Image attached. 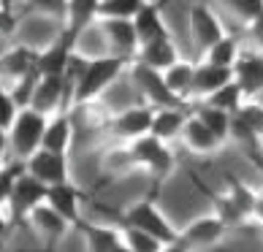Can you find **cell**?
<instances>
[{
	"label": "cell",
	"mask_w": 263,
	"mask_h": 252,
	"mask_svg": "<svg viewBox=\"0 0 263 252\" xmlns=\"http://www.w3.org/2000/svg\"><path fill=\"white\" fill-rule=\"evenodd\" d=\"M133 60H122V57L106 54V57H84L76 52L71 68H68L65 79L73 87V98L71 106H87L95 103L109 87L120 79L122 73H128V65Z\"/></svg>",
	"instance_id": "1"
},
{
	"label": "cell",
	"mask_w": 263,
	"mask_h": 252,
	"mask_svg": "<svg viewBox=\"0 0 263 252\" xmlns=\"http://www.w3.org/2000/svg\"><path fill=\"white\" fill-rule=\"evenodd\" d=\"M155 198H158V190L149 187V192L144 198L133 201L130 206H125L120 211V225L139 228L144 234L160 239L163 244H174V241H179V228H174V222L163 215V209H158Z\"/></svg>",
	"instance_id": "2"
},
{
	"label": "cell",
	"mask_w": 263,
	"mask_h": 252,
	"mask_svg": "<svg viewBox=\"0 0 263 252\" xmlns=\"http://www.w3.org/2000/svg\"><path fill=\"white\" fill-rule=\"evenodd\" d=\"M130 149L136 154V160H139V168L152 179L155 190H160L174 177V171H177V154L158 135H152V133L141 135V139L130 141Z\"/></svg>",
	"instance_id": "3"
},
{
	"label": "cell",
	"mask_w": 263,
	"mask_h": 252,
	"mask_svg": "<svg viewBox=\"0 0 263 252\" xmlns=\"http://www.w3.org/2000/svg\"><path fill=\"white\" fill-rule=\"evenodd\" d=\"M46 125H49V117H46V114L35 111L33 106H25V109L19 111L14 128L8 133H3V141L11 147V152L16 154L19 163H25L33 152H38L44 147Z\"/></svg>",
	"instance_id": "4"
},
{
	"label": "cell",
	"mask_w": 263,
	"mask_h": 252,
	"mask_svg": "<svg viewBox=\"0 0 263 252\" xmlns=\"http://www.w3.org/2000/svg\"><path fill=\"white\" fill-rule=\"evenodd\" d=\"M46 196H49V187L44 182H38L35 177H30L27 171H22L11 196L3 201V222L8 225V220H11V225H27L33 209L46 203Z\"/></svg>",
	"instance_id": "5"
},
{
	"label": "cell",
	"mask_w": 263,
	"mask_h": 252,
	"mask_svg": "<svg viewBox=\"0 0 263 252\" xmlns=\"http://www.w3.org/2000/svg\"><path fill=\"white\" fill-rule=\"evenodd\" d=\"M128 79H130V87L139 92L141 103H149L152 109H171V106H184V101H179L177 95L168 90L165 84V76L163 71L152 68L141 60H133L128 65Z\"/></svg>",
	"instance_id": "6"
},
{
	"label": "cell",
	"mask_w": 263,
	"mask_h": 252,
	"mask_svg": "<svg viewBox=\"0 0 263 252\" xmlns=\"http://www.w3.org/2000/svg\"><path fill=\"white\" fill-rule=\"evenodd\" d=\"M152 120H155V109L149 103H136L128 109L109 114V120L103 125V133L109 135L111 141H122L130 144L141 135H147L152 130Z\"/></svg>",
	"instance_id": "7"
},
{
	"label": "cell",
	"mask_w": 263,
	"mask_h": 252,
	"mask_svg": "<svg viewBox=\"0 0 263 252\" xmlns=\"http://www.w3.org/2000/svg\"><path fill=\"white\" fill-rule=\"evenodd\" d=\"M231 236V228L222 222L214 211L190 220L179 230V239L190 247V252H214L222 247V241Z\"/></svg>",
	"instance_id": "8"
},
{
	"label": "cell",
	"mask_w": 263,
	"mask_h": 252,
	"mask_svg": "<svg viewBox=\"0 0 263 252\" xmlns=\"http://www.w3.org/2000/svg\"><path fill=\"white\" fill-rule=\"evenodd\" d=\"M228 33L222 27L220 16L212 11L206 3H193L190 6V41L198 54H206L217 41H222Z\"/></svg>",
	"instance_id": "9"
},
{
	"label": "cell",
	"mask_w": 263,
	"mask_h": 252,
	"mask_svg": "<svg viewBox=\"0 0 263 252\" xmlns=\"http://www.w3.org/2000/svg\"><path fill=\"white\" fill-rule=\"evenodd\" d=\"M76 35L73 30L63 27L60 35H54L49 44L41 49L38 54V71L41 76H65L68 68H71V60L76 54Z\"/></svg>",
	"instance_id": "10"
},
{
	"label": "cell",
	"mask_w": 263,
	"mask_h": 252,
	"mask_svg": "<svg viewBox=\"0 0 263 252\" xmlns=\"http://www.w3.org/2000/svg\"><path fill=\"white\" fill-rule=\"evenodd\" d=\"M27 225L33 228V234L44 244V252H54L57 244H60V241L68 236V230H73L71 222H68L60 211H54L49 203H41L38 209H33Z\"/></svg>",
	"instance_id": "11"
},
{
	"label": "cell",
	"mask_w": 263,
	"mask_h": 252,
	"mask_svg": "<svg viewBox=\"0 0 263 252\" xmlns=\"http://www.w3.org/2000/svg\"><path fill=\"white\" fill-rule=\"evenodd\" d=\"M98 171H101V182H98V185H114V182L128 179V177H133V173H139L141 168H139V160H136L130 144L117 141V144H111L109 149L101 152Z\"/></svg>",
	"instance_id": "12"
},
{
	"label": "cell",
	"mask_w": 263,
	"mask_h": 252,
	"mask_svg": "<svg viewBox=\"0 0 263 252\" xmlns=\"http://www.w3.org/2000/svg\"><path fill=\"white\" fill-rule=\"evenodd\" d=\"M25 171L30 173V177H35L38 182H44L46 187L71 182L68 179V154L44 149V147L38 152H33L30 158L25 160Z\"/></svg>",
	"instance_id": "13"
},
{
	"label": "cell",
	"mask_w": 263,
	"mask_h": 252,
	"mask_svg": "<svg viewBox=\"0 0 263 252\" xmlns=\"http://www.w3.org/2000/svg\"><path fill=\"white\" fill-rule=\"evenodd\" d=\"M101 30L114 57L136 60V54L141 49V41H139V33H136L133 19H101Z\"/></svg>",
	"instance_id": "14"
},
{
	"label": "cell",
	"mask_w": 263,
	"mask_h": 252,
	"mask_svg": "<svg viewBox=\"0 0 263 252\" xmlns=\"http://www.w3.org/2000/svg\"><path fill=\"white\" fill-rule=\"evenodd\" d=\"M190 179H193V185H196V190L212 203V211H214V215H217L222 222H226L231 230H250V228H252V217H247L245 211H241L228 196H217L212 187H206V185L198 179L196 171H190Z\"/></svg>",
	"instance_id": "15"
},
{
	"label": "cell",
	"mask_w": 263,
	"mask_h": 252,
	"mask_svg": "<svg viewBox=\"0 0 263 252\" xmlns=\"http://www.w3.org/2000/svg\"><path fill=\"white\" fill-rule=\"evenodd\" d=\"M38 54H41V49H33L30 44H16L11 49H6L3 52V65H0L3 68L6 87H8V82H11V87H16L25 76H30L38 68Z\"/></svg>",
	"instance_id": "16"
},
{
	"label": "cell",
	"mask_w": 263,
	"mask_h": 252,
	"mask_svg": "<svg viewBox=\"0 0 263 252\" xmlns=\"http://www.w3.org/2000/svg\"><path fill=\"white\" fill-rule=\"evenodd\" d=\"M90 196L87 192H82L79 187L73 185V182H63V185H54L49 187V196H46V203L54 209V211H60V215L71 222L73 228H79L82 225V201H87Z\"/></svg>",
	"instance_id": "17"
},
{
	"label": "cell",
	"mask_w": 263,
	"mask_h": 252,
	"mask_svg": "<svg viewBox=\"0 0 263 252\" xmlns=\"http://www.w3.org/2000/svg\"><path fill=\"white\" fill-rule=\"evenodd\" d=\"M233 79L239 82L247 98H258L263 92V52L241 49V57L233 65Z\"/></svg>",
	"instance_id": "18"
},
{
	"label": "cell",
	"mask_w": 263,
	"mask_h": 252,
	"mask_svg": "<svg viewBox=\"0 0 263 252\" xmlns=\"http://www.w3.org/2000/svg\"><path fill=\"white\" fill-rule=\"evenodd\" d=\"M182 144L187 147V152L201 154V158H212V154H217L222 149V141L193 111H190L187 125H184V130H182Z\"/></svg>",
	"instance_id": "19"
},
{
	"label": "cell",
	"mask_w": 263,
	"mask_h": 252,
	"mask_svg": "<svg viewBox=\"0 0 263 252\" xmlns=\"http://www.w3.org/2000/svg\"><path fill=\"white\" fill-rule=\"evenodd\" d=\"M76 230L82 234L87 252H117V247L125 241L122 228L101 225V222H87V220H82V225L76 228Z\"/></svg>",
	"instance_id": "20"
},
{
	"label": "cell",
	"mask_w": 263,
	"mask_h": 252,
	"mask_svg": "<svg viewBox=\"0 0 263 252\" xmlns=\"http://www.w3.org/2000/svg\"><path fill=\"white\" fill-rule=\"evenodd\" d=\"M228 82H233V68H222V65H214L209 60H198L196 63V87H193V98L206 101L209 95L222 90Z\"/></svg>",
	"instance_id": "21"
},
{
	"label": "cell",
	"mask_w": 263,
	"mask_h": 252,
	"mask_svg": "<svg viewBox=\"0 0 263 252\" xmlns=\"http://www.w3.org/2000/svg\"><path fill=\"white\" fill-rule=\"evenodd\" d=\"M190 117V103L184 106H171V109H155V120H152V135H158L160 141H174L182 139V130L187 125Z\"/></svg>",
	"instance_id": "22"
},
{
	"label": "cell",
	"mask_w": 263,
	"mask_h": 252,
	"mask_svg": "<svg viewBox=\"0 0 263 252\" xmlns=\"http://www.w3.org/2000/svg\"><path fill=\"white\" fill-rule=\"evenodd\" d=\"M136 60L158 68V71H168V68L174 63H179L182 57H179V46L174 44V38L168 33V35H160V38H155V41L144 44L139 49V54H136Z\"/></svg>",
	"instance_id": "23"
},
{
	"label": "cell",
	"mask_w": 263,
	"mask_h": 252,
	"mask_svg": "<svg viewBox=\"0 0 263 252\" xmlns=\"http://www.w3.org/2000/svg\"><path fill=\"white\" fill-rule=\"evenodd\" d=\"M73 141H76V125H73V117L68 114V109H63V111H57L54 117H49L46 135H44V149L68 154Z\"/></svg>",
	"instance_id": "24"
},
{
	"label": "cell",
	"mask_w": 263,
	"mask_h": 252,
	"mask_svg": "<svg viewBox=\"0 0 263 252\" xmlns=\"http://www.w3.org/2000/svg\"><path fill=\"white\" fill-rule=\"evenodd\" d=\"M133 25H136V33H139L141 46L155 41V38H160V35H168V25H165V19H163L160 3H155V0H147V3H144V8L136 14Z\"/></svg>",
	"instance_id": "25"
},
{
	"label": "cell",
	"mask_w": 263,
	"mask_h": 252,
	"mask_svg": "<svg viewBox=\"0 0 263 252\" xmlns=\"http://www.w3.org/2000/svg\"><path fill=\"white\" fill-rule=\"evenodd\" d=\"M190 111L196 114V117L206 125V128L217 135V139L222 144H228L231 141V120H233V114L226 111V109H217V106H212L206 101H201V103H190Z\"/></svg>",
	"instance_id": "26"
},
{
	"label": "cell",
	"mask_w": 263,
	"mask_h": 252,
	"mask_svg": "<svg viewBox=\"0 0 263 252\" xmlns=\"http://www.w3.org/2000/svg\"><path fill=\"white\" fill-rule=\"evenodd\" d=\"M163 76H165L168 90L177 95L179 101L190 103L193 87H196V63L193 60H179V63H174L168 71H163Z\"/></svg>",
	"instance_id": "27"
},
{
	"label": "cell",
	"mask_w": 263,
	"mask_h": 252,
	"mask_svg": "<svg viewBox=\"0 0 263 252\" xmlns=\"http://www.w3.org/2000/svg\"><path fill=\"white\" fill-rule=\"evenodd\" d=\"M101 19V0H68V19L65 27L76 35L84 33Z\"/></svg>",
	"instance_id": "28"
},
{
	"label": "cell",
	"mask_w": 263,
	"mask_h": 252,
	"mask_svg": "<svg viewBox=\"0 0 263 252\" xmlns=\"http://www.w3.org/2000/svg\"><path fill=\"white\" fill-rule=\"evenodd\" d=\"M226 187H228V192L226 196L236 203V206L245 211L247 217H252V211H255V203H258V192L260 190H255V187H250L245 179H239L236 173H226Z\"/></svg>",
	"instance_id": "29"
},
{
	"label": "cell",
	"mask_w": 263,
	"mask_h": 252,
	"mask_svg": "<svg viewBox=\"0 0 263 252\" xmlns=\"http://www.w3.org/2000/svg\"><path fill=\"white\" fill-rule=\"evenodd\" d=\"M239 57H241L239 41H236L233 35H226L222 41H217L206 54H203V60H209V63H214V65H222V68H233Z\"/></svg>",
	"instance_id": "30"
},
{
	"label": "cell",
	"mask_w": 263,
	"mask_h": 252,
	"mask_svg": "<svg viewBox=\"0 0 263 252\" xmlns=\"http://www.w3.org/2000/svg\"><path fill=\"white\" fill-rule=\"evenodd\" d=\"M245 101H247V95H245V90L239 87L236 79L228 82L222 90H217L214 95H209V98H206V103L217 106V109H226V111H231V114H236L241 106H245Z\"/></svg>",
	"instance_id": "31"
},
{
	"label": "cell",
	"mask_w": 263,
	"mask_h": 252,
	"mask_svg": "<svg viewBox=\"0 0 263 252\" xmlns=\"http://www.w3.org/2000/svg\"><path fill=\"white\" fill-rule=\"evenodd\" d=\"M231 16H236L239 22H245L247 27L263 16V0H217Z\"/></svg>",
	"instance_id": "32"
},
{
	"label": "cell",
	"mask_w": 263,
	"mask_h": 252,
	"mask_svg": "<svg viewBox=\"0 0 263 252\" xmlns=\"http://www.w3.org/2000/svg\"><path fill=\"white\" fill-rule=\"evenodd\" d=\"M147 0H101V19H136Z\"/></svg>",
	"instance_id": "33"
},
{
	"label": "cell",
	"mask_w": 263,
	"mask_h": 252,
	"mask_svg": "<svg viewBox=\"0 0 263 252\" xmlns=\"http://www.w3.org/2000/svg\"><path fill=\"white\" fill-rule=\"evenodd\" d=\"M233 117L241 120V122H245L247 128L263 141V103H260L258 98H247L245 106H241V109L233 114Z\"/></svg>",
	"instance_id": "34"
},
{
	"label": "cell",
	"mask_w": 263,
	"mask_h": 252,
	"mask_svg": "<svg viewBox=\"0 0 263 252\" xmlns=\"http://www.w3.org/2000/svg\"><path fill=\"white\" fill-rule=\"evenodd\" d=\"M122 236H125V244H128L133 252H160L165 247L160 239L144 234V230H139V228H122Z\"/></svg>",
	"instance_id": "35"
},
{
	"label": "cell",
	"mask_w": 263,
	"mask_h": 252,
	"mask_svg": "<svg viewBox=\"0 0 263 252\" xmlns=\"http://www.w3.org/2000/svg\"><path fill=\"white\" fill-rule=\"evenodd\" d=\"M19 111H22V106H19V101L14 98V92L11 90L0 92V133H8L14 128Z\"/></svg>",
	"instance_id": "36"
},
{
	"label": "cell",
	"mask_w": 263,
	"mask_h": 252,
	"mask_svg": "<svg viewBox=\"0 0 263 252\" xmlns=\"http://www.w3.org/2000/svg\"><path fill=\"white\" fill-rule=\"evenodd\" d=\"M30 8L46 19H68V0H30Z\"/></svg>",
	"instance_id": "37"
},
{
	"label": "cell",
	"mask_w": 263,
	"mask_h": 252,
	"mask_svg": "<svg viewBox=\"0 0 263 252\" xmlns=\"http://www.w3.org/2000/svg\"><path fill=\"white\" fill-rule=\"evenodd\" d=\"M247 33H250V38L255 41V49L258 52H263V16L260 19H255L250 27H247Z\"/></svg>",
	"instance_id": "38"
},
{
	"label": "cell",
	"mask_w": 263,
	"mask_h": 252,
	"mask_svg": "<svg viewBox=\"0 0 263 252\" xmlns=\"http://www.w3.org/2000/svg\"><path fill=\"white\" fill-rule=\"evenodd\" d=\"M160 252H190V247L184 244V241L179 239V241H174V244H165Z\"/></svg>",
	"instance_id": "39"
},
{
	"label": "cell",
	"mask_w": 263,
	"mask_h": 252,
	"mask_svg": "<svg viewBox=\"0 0 263 252\" xmlns=\"http://www.w3.org/2000/svg\"><path fill=\"white\" fill-rule=\"evenodd\" d=\"M252 220L263 225V190L258 192V203H255V211H252Z\"/></svg>",
	"instance_id": "40"
},
{
	"label": "cell",
	"mask_w": 263,
	"mask_h": 252,
	"mask_svg": "<svg viewBox=\"0 0 263 252\" xmlns=\"http://www.w3.org/2000/svg\"><path fill=\"white\" fill-rule=\"evenodd\" d=\"M117 252H133V249H130V247H128V244H125V241H122V244L117 247Z\"/></svg>",
	"instance_id": "41"
}]
</instances>
